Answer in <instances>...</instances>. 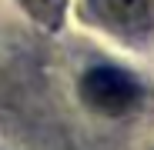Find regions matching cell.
<instances>
[{
  "label": "cell",
  "mask_w": 154,
  "mask_h": 150,
  "mask_svg": "<svg viewBox=\"0 0 154 150\" xmlns=\"http://www.w3.org/2000/svg\"><path fill=\"white\" fill-rule=\"evenodd\" d=\"M20 4L44 30H60L64 13H67V0H20Z\"/></svg>",
  "instance_id": "3957f363"
},
{
  "label": "cell",
  "mask_w": 154,
  "mask_h": 150,
  "mask_svg": "<svg viewBox=\"0 0 154 150\" xmlns=\"http://www.w3.org/2000/svg\"><path fill=\"white\" fill-rule=\"evenodd\" d=\"M81 97L91 110L121 117L141 104V84L117 67H94L81 80Z\"/></svg>",
  "instance_id": "6da1fadb"
},
{
  "label": "cell",
  "mask_w": 154,
  "mask_h": 150,
  "mask_svg": "<svg viewBox=\"0 0 154 150\" xmlns=\"http://www.w3.org/2000/svg\"><path fill=\"white\" fill-rule=\"evenodd\" d=\"M97 20L121 34H144L154 23L151 0H87Z\"/></svg>",
  "instance_id": "7a4b0ae2"
}]
</instances>
